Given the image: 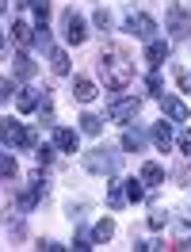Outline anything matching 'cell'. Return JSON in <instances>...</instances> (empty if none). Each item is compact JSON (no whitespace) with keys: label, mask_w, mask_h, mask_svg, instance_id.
Returning <instances> with one entry per match:
<instances>
[{"label":"cell","mask_w":191,"mask_h":252,"mask_svg":"<svg viewBox=\"0 0 191 252\" xmlns=\"http://www.w3.org/2000/svg\"><path fill=\"white\" fill-rule=\"evenodd\" d=\"M96 65H99V77H103V88H111V92H119V88H127L130 77H134V65H130V58L123 54L119 46H107L99 58H96Z\"/></svg>","instance_id":"cell-1"},{"label":"cell","mask_w":191,"mask_h":252,"mask_svg":"<svg viewBox=\"0 0 191 252\" xmlns=\"http://www.w3.org/2000/svg\"><path fill=\"white\" fill-rule=\"evenodd\" d=\"M119 153H115V149H107V145H96V149H88V153H84V168H88V172L92 176H107V180H111L115 172H119Z\"/></svg>","instance_id":"cell-2"},{"label":"cell","mask_w":191,"mask_h":252,"mask_svg":"<svg viewBox=\"0 0 191 252\" xmlns=\"http://www.w3.org/2000/svg\"><path fill=\"white\" fill-rule=\"evenodd\" d=\"M0 134H4V145L12 149H38V134H34V126H23L16 123V119H4V126H0Z\"/></svg>","instance_id":"cell-3"},{"label":"cell","mask_w":191,"mask_h":252,"mask_svg":"<svg viewBox=\"0 0 191 252\" xmlns=\"http://www.w3.org/2000/svg\"><path fill=\"white\" fill-rule=\"evenodd\" d=\"M123 31L134 34V38H142V42H153V38H157V19L145 16V12H130L127 23H123Z\"/></svg>","instance_id":"cell-4"},{"label":"cell","mask_w":191,"mask_h":252,"mask_svg":"<svg viewBox=\"0 0 191 252\" xmlns=\"http://www.w3.org/2000/svg\"><path fill=\"white\" fill-rule=\"evenodd\" d=\"M138 111H142V99H138V95H123V99H111L107 119L127 126V123H134V119H138Z\"/></svg>","instance_id":"cell-5"},{"label":"cell","mask_w":191,"mask_h":252,"mask_svg":"<svg viewBox=\"0 0 191 252\" xmlns=\"http://www.w3.org/2000/svg\"><path fill=\"white\" fill-rule=\"evenodd\" d=\"M168 38H172V42L191 38V19H188V8H184V4H168Z\"/></svg>","instance_id":"cell-6"},{"label":"cell","mask_w":191,"mask_h":252,"mask_svg":"<svg viewBox=\"0 0 191 252\" xmlns=\"http://www.w3.org/2000/svg\"><path fill=\"white\" fill-rule=\"evenodd\" d=\"M62 27H65V42L69 46H80L84 38H88V23H84V16H77L73 8L65 12V19H62Z\"/></svg>","instance_id":"cell-7"},{"label":"cell","mask_w":191,"mask_h":252,"mask_svg":"<svg viewBox=\"0 0 191 252\" xmlns=\"http://www.w3.org/2000/svg\"><path fill=\"white\" fill-rule=\"evenodd\" d=\"M160 111H164V119H172V123H188L191 119V111H188V103L180 99V95H160Z\"/></svg>","instance_id":"cell-8"},{"label":"cell","mask_w":191,"mask_h":252,"mask_svg":"<svg viewBox=\"0 0 191 252\" xmlns=\"http://www.w3.org/2000/svg\"><path fill=\"white\" fill-rule=\"evenodd\" d=\"M168 54H172V42H164V38L145 42V65H149V69H160V65L168 62Z\"/></svg>","instance_id":"cell-9"},{"label":"cell","mask_w":191,"mask_h":252,"mask_svg":"<svg viewBox=\"0 0 191 252\" xmlns=\"http://www.w3.org/2000/svg\"><path fill=\"white\" fill-rule=\"evenodd\" d=\"M54 145L62 153H77L80 149V130H69V126H54Z\"/></svg>","instance_id":"cell-10"},{"label":"cell","mask_w":191,"mask_h":252,"mask_svg":"<svg viewBox=\"0 0 191 252\" xmlns=\"http://www.w3.org/2000/svg\"><path fill=\"white\" fill-rule=\"evenodd\" d=\"M153 145H157L160 153H168V149L176 145V138H172V119H168V123L160 119V123L153 126Z\"/></svg>","instance_id":"cell-11"},{"label":"cell","mask_w":191,"mask_h":252,"mask_svg":"<svg viewBox=\"0 0 191 252\" xmlns=\"http://www.w3.org/2000/svg\"><path fill=\"white\" fill-rule=\"evenodd\" d=\"M107 206H111V210H123V206H127V184H123L119 176H111V184H107Z\"/></svg>","instance_id":"cell-12"},{"label":"cell","mask_w":191,"mask_h":252,"mask_svg":"<svg viewBox=\"0 0 191 252\" xmlns=\"http://www.w3.org/2000/svg\"><path fill=\"white\" fill-rule=\"evenodd\" d=\"M46 92V88H42ZM42 92L38 88H19V95H16V107L27 115V111H38V103H42Z\"/></svg>","instance_id":"cell-13"},{"label":"cell","mask_w":191,"mask_h":252,"mask_svg":"<svg viewBox=\"0 0 191 252\" xmlns=\"http://www.w3.org/2000/svg\"><path fill=\"white\" fill-rule=\"evenodd\" d=\"M96 95L99 92H96V84L88 77H73V99H77V103H92Z\"/></svg>","instance_id":"cell-14"},{"label":"cell","mask_w":191,"mask_h":252,"mask_svg":"<svg viewBox=\"0 0 191 252\" xmlns=\"http://www.w3.org/2000/svg\"><path fill=\"white\" fill-rule=\"evenodd\" d=\"M123 149H127V153H138V149H142L145 145V130H138V126H127V130H123Z\"/></svg>","instance_id":"cell-15"},{"label":"cell","mask_w":191,"mask_h":252,"mask_svg":"<svg viewBox=\"0 0 191 252\" xmlns=\"http://www.w3.org/2000/svg\"><path fill=\"white\" fill-rule=\"evenodd\" d=\"M12 62H16V77H19V80H31V77H34V69H38V65H34V58L27 54V50H19Z\"/></svg>","instance_id":"cell-16"},{"label":"cell","mask_w":191,"mask_h":252,"mask_svg":"<svg viewBox=\"0 0 191 252\" xmlns=\"http://www.w3.org/2000/svg\"><path fill=\"white\" fill-rule=\"evenodd\" d=\"M77 123H80V134H88V138H96V134H103V119H99L96 111H84V115H80Z\"/></svg>","instance_id":"cell-17"},{"label":"cell","mask_w":191,"mask_h":252,"mask_svg":"<svg viewBox=\"0 0 191 252\" xmlns=\"http://www.w3.org/2000/svg\"><path fill=\"white\" fill-rule=\"evenodd\" d=\"M142 180H145V188H160V184H164V168H160L157 160H145L142 164Z\"/></svg>","instance_id":"cell-18"},{"label":"cell","mask_w":191,"mask_h":252,"mask_svg":"<svg viewBox=\"0 0 191 252\" xmlns=\"http://www.w3.org/2000/svg\"><path fill=\"white\" fill-rule=\"evenodd\" d=\"M12 38H16L19 46H31L34 42V27L27 23V19H16V23H12Z\"/></svg>","instance_id":"cell-19"},{"label":"cell","mask_w":191,"mask_h":252,"mask_svg":"<svg viewBox=\"0 0 191 252\" xmlns=\"http://www.w3.org/2000/svg\"><path fill=\"white\" fill-rule=\"evenodd\" d=\"M111 237H115V221L111 218H99L92 225V241H96V245H103V241H111Z\"/></svg>","instance_id":"cell-20"},{"label":"cell","mask_w":191,"mask_h":252,"mask_svg":"<svg viewBox=\"0 0 191 252\" xmlns=\"http://www.w3.org/2000/svg\"><path fill=\"white\" fill-rule=\"evenodd\" d=\"M50 69H54V77H69V54L65 50H50Z\"/></svg>","instance_id":"cell-21"},{"label":"cell","mask_w":191,"mask_h":252,"mask_svg":"<svg viewBox=\"0 0 191 252\" xmlns=\"http://www.w3.org/2000/svg\"><path fill=\"white\" fill-rule=\"evenodd\" d=\"M127 184V203H142L145 199V180L138 176V180H123Z\"/></svg>","instance_id":"cell-22"},{"label":"cell","mask_w":191,"mask_h":252,"mask_svg":"<svg viewBox=\"0 0 191 252\" xmlns=\"http://www.w3.org/2000/svg\"><path fill=\"white\" fill-rule=\"evenodd\" d=\"M0 172H4V180H8V184H12V180L19 176V164H16V157H12V149L0 157Z\"/></svg>","instance_id":"cell-23"},{"label":"cell","mask_w":191,"mask_h":252,"mask_svg":"<svg viewBox=\"0 0 191 252\" xmlns=\"http://www.w3.org/2000/svg\"><path fill=\"white\" fill-rule=\"evenodd\" d=\"M38 123L54 126V103H50V92H42V103H38Z\"/></svg>","instance_id":"cell-24"},{"label":"cell","mask_w":191,"mask_h":252,"mask_svg":"<svg viewBox=\"0 0 191 252\" xmlns=\"http://www.w3.org/2000/svg\"><path fill=\"white\" fill-rule=\"evenodd\" d=\"M145 88H149V95H157V99L164 95V80H160V73H157V69H153V73L145 77Z\"/></svg>","instance_id":"cell-25"},{"label":"cell","mask_w":191,"mask_h":252,"mask_svg":"<svg viewBox=\"0 0 191 252\" xmlns=\"http://www.w3.org/2000/svg\"><path fill=\"white\" fill-rule=\"evenodd\" d=\"M92 23L107 34V31H111V12H107V8H96V12H92Z\"/></svg>","instance_id":"cell-26"},{"label":"cell","mask_w":191,"mask_h":252,"mask_svg":"<svg viewBox=\"0 0 191 252\" xmlns=\"http://www.w3.org/2000/svg\"><path fill=\"white\" fill-rule=\"evenodd\" d=\"M12 95H19V84L12 77H4V80H0V99H4V103H12Z\"/></svg>","instance_id":"cell-27"},{"label":"cell","mask_w":191,"mask_h":252,"mask_svg":"<svg viewBox=\"0 0 191 252\" xmlns=\"http://www.w3.org/2000/svg\"><path fill=\"white\" fill-rule=\"evenodd\" d=\"M54 153H62V149H58V145H38V149H34V160H38V164H54Z\"/></svg>","instance_id":"cell-28"},{"label":"cell","mask_w":191,"mask_h":252,"mask_svg":"<svg viewBox=\"0 0 191 252\" xmlns=\"http://www.w3.org/2000/svg\"><path fill=\"white\" fill-rule=\"evenodd\" d=\"M168 221H172V214H168V210H153V214H149V229H164V225H168Z\"/></svg>","instance_id":"cell-29"},{"label":"cell","mask_w":191,"mask_h":252,"mask_svg":"<svg viewBox=\"0 0 191 252\" xmlns=\"http://www.w3.org/2000/svg\"><path fill=\"white\" fill-rule=\"evenodd\" d=\"M31 12H34V23H46L50 19V0H31Z\"/></svg>","instance_id":"cell-30"},{"label":"cell","mask_w":191,"mask_h":252,"mask_svg":"<svg viewBox=\"0 0 191 252\" xmlns=\"http://www.w3.org/2000/svg\"><path fill=\"white\" fill-rule=\"evenodd\" d=\"M176 84H180V92H191V69H184V65H176L172 69Z\"/></svg>","instance_id":"cell-31"},{"label":"cell","mask_w":191,"mask_h":252,"mask_svg":"<svg viewBox=\"0 0 191 252\" xmlns=\"http://www.w3.org/2000/svg\"><path fill=\"white\" fill-rule=\"evenodd\" d=\"M34 46L50 50V27H46V23H34Z\"/></svg>","instance_id":"cell-32"},{"label":"cell","mask_w":191,"mask_h":252,"mask_svg":"<svg viewBox=\"0 0 191 252\" xmlns=\"http://www.w3.org/2000/svg\"><path fill=\"white\" fill-rule=\"evenodd\" d=\"M92 245H96V241H92V233H77V237H73V245H69V249H77V252H88Z\"/></svg>","instance_id":"cell-33"},{"label":"cell","mask_w":191,"mask_h":252,"mask_svg":"<svg viewBox=\"0 0 191 252\" xmlns=\"http://www.w3.org/2000/svg\"><path fill=\"white\" fill-rule=\"evenodd\" d=\"M176 149L191 157V130H180V138H176Z\"/></svg>","instance_id":"cell-34"},{"label":"cell","mask_w":191,"mask_h":252,"mask_svg":"<svg viewBox=\"0 0 191 252\" xmlns=\"http://www.w3.org/2000/svg\"><path fill=\"white\" fill-rule=\"evenodd\" d=\"M38 249L42 252H62V249H69V245H62V241H38Z\"/></svg>","instance_id":"cell-35"}]
</instances>
